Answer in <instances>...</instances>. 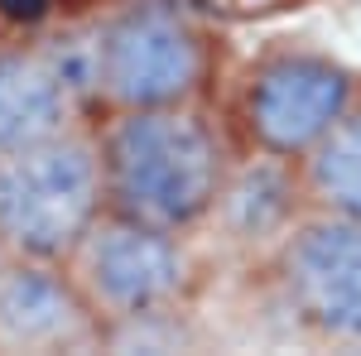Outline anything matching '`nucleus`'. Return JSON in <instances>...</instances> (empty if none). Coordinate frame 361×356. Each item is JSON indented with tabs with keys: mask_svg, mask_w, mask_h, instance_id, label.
<instances>
[{
	"mask_svg": "<svg viewBox=\"0 0 361 356\" xmlns=\"http://www.w3.org/2000/svg\"><path fill=\"white\" fill-rule=\"evenodd\" d=\"M106 207L178 236H197L217 202L236 135L207 102L111 106L92 116Z\"/></svg>",
	"mask_w": 361,
	"mask_h": 356,
	"instance_id": "1",
	"label": "nucleus"
},
{
	"mask_svg": "<svg viewBox=\"0 0 361 356\" xmlns=\"http://www.w3.org/2000/svg\"><path fill=\"white\" fill-rule=\"evenodd\" d=\"M92 39L97 111L207 102L217 82V34L188 0H116L92 20Z\"/></svg>",
	"mask_w": 361,
	"mask_h": 356,
	"instance_id": "2",
	"label": "nucleus"
},
{
	"mask_svg": "<svg viewBox=\"0 0 361 356\" xmlns=\"http://www.w3.org/2000/svg\"><path fill=\"white\" fill-rule=\"evenodd\" d=\"M106 212L92 121L0 154V246L10 255L63 260Z\"/></svg>",
	"mask_w": 361,
	"mask_h": 356,
	"instance_id": "3",
	"label": "nucleus"
},
{
	"mask_svg": "<svg viewBox=\"0 0 361 356\" xmlns=\"http://www.w3.org/2000/svg\"><path fill=\"white\" fill-rule=\"evenodd\" d=\"M63 270L73 274L78 294L87 299L106 337L121 323L188 308L197 289V250L193 236L121 217L106 207L82 231V241L63 255Z\"/></svg>",
	"mask_w": 361,
	"mask_h": 356,
	"instance_id": "4",
	"label": "nucleus"
},
{
	"mask_svg": "<svg viewBox=\"0 0 361 356\" xmlns=\"http://www.w3.org/2000/svg\"><path fill=\"white\" fill-rule=\"evenodd\" d=\"M361 97V78L323 49L284 44L250 63L231 97V135L246 149L304 159Z\"/></svg>",
	"mask_w": 361,
	"mask_h": 356,
	"instance_id": "5",
	"label": "nucleus"
},
{
	"mask_svg": "<svg viewBox=\"0 0 361 356\" xmlns=\"http://www.w3.org/2000/svg\"><path fill=\"white\" fill-rule=\"evenodd\" d=\"M260 270L304 337L361 352V217L308 207Z\"/></svg>",
	"mask_w": 361,
	"mask_h": 356,
	"instance_id": "6",
	"label": "nucleus"
},
{
	"mask_svg": "<svg viewBox=\"0 0 361 356\" xmlns=\"http://www.w3.org/2000/svg\"><path fill=\"white\" fill-rule=\"evenodd\" d=\"M304 212L308 192L299 178V159H279L265 149L236 145L202 231H212L231 255H241L250 265H265V255L294 231V221Z\"/></svg>",
	"mask_w": 361,
	"mask_h": 356,
	"instance_id": "7",
	"label": "nucleus"
},
{
	"mask_svg": "<svg viewBox=\"0 0 361 356\" xmlns=\"http://www.w3.org/2000/svg\"><path fill=\"white\" fill-rule=\"evenodd\" d=\"M0 352H102V323L63 260L10 255L0 265Z\"/></svg>",
	"mask_w": 361,
	"mask_h": 356,
	"instance_id": "8",
	"label": "nucleus"
},
{
	"mask_svg": "<svg viewBox=\"0 0 361 356\" xmlns=\"http://www.w3.org/2000/svg\"><path fill=\"white\" fill-rule=\"evenodd\" d=\"M92 121L44 39H0V154Z\"/></svg>",
	"mask_w": 361,
	"mask_h": 356,
	"instance_id": "9",
	"label": "nucleus"
},
{
	"mask_svg": "<svg viewBox=\"0 0 361 356\" xmlns=\"http://www.w3.org/2000/svg\"><path fill=\"white\" fill-rule=\"evenodd\" d=\"M308 207L333 217H361V97L299 159Z\"/></svg>",
	"mask_w": 361,
	"mask_h": 356,
	"instance_id": "10",
	"label": "nucleus"
},
{
	"mask_svg": "<svg viewBox=\"0 0 361 356\" xmlns=\"http://www.w3.org/2000/svg\"><path fill=\"white\" fill-rule=\"evenodd\" d=\"M5 260H10V250H5V246H0V265H5Z\"/></svg>",
	"mask_w": 361,
	"mask_h": 356,
	"instance_id": "11",
	"label": "nucleus"
}]
</instances>
